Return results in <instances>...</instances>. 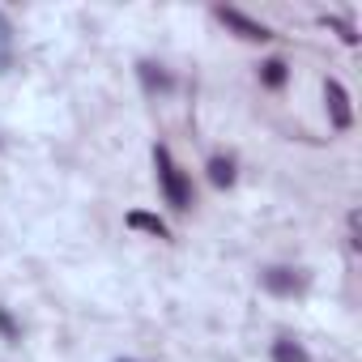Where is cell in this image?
<instances>
[{"label":"cell","mask_w":362,"mask_h":362,"mask_svg":"<svg viewBox=\"0 0 362 362\" xmlns=\"http://www.w3.org/2000/svg\"><path fill=\"white\" fill-rule=\"evenodd\" d=\"M153 162H158V179H162V192L175 209H188L192 205V184H188V175L175 166V158L166 153V145L153 149Z\"/></svg>","instance_id":"cell-1"},{"label":"cell","mask_w":362,"mask_h":362,"mask_svg":"<svg viewBox=\"0 0 362 362\" xmlns=\"http://www.w3.org/2000/svg\"><path fill=\"white\" fill-rule=\"evenodd\" d=\"M218 18L230 26V30H239V39H252V43H264V39H273V30L264 26V22H252L247 13H239V9H218Z\"/></svg>","instance_id":"cell-2"},{"label":"cell","mask_w":362,"mask_h":362,"mask_svg":"<svg viewBox=\"0 0 362 362\" xmlns=\"http://www.w3.org/2000/svg\"><path fill=\"white\" fill-rule=\"evenodd\" d=\"M324 103H328L332 124L345 132V128L354 124V111H349V94H345V86H341V81H328V86H324Z\"/></svg>","instance_id":"cell-3"},{"label":"cell","mask_w":362,"mask_h":362,"mask_svg":"<svg viewBox=\"0 0 362 362\" xmlns=\"http://www.w3.org/2000/svg\"><path fill=\"white\" fill-rule=\"evenodd\" d=\"M260 281H264V290H269V294H298V290L307 286V277H303V273H294V269H264V273H260Z\"/></svg>","instance_id":"cell-4"},{"label":"cell","mask_w":362,"mask_h":362,"mask_svg":"<svg viewBox=\"0 0 362 362\" xmlns=\"http://www.w3.org/2000/svg\"><path fill=\"white\" fill-rule=\"evenodd\" d=\"M128 226H132V230H145V235H153V239H166V235H170L162 218H153V214H141V209H132V214H128Z\"/></svg>","instance_id":"cell-5"},{"label":"cell","mask_w":362,"mask_h":362,"mask_svg":"<svg viewBox=\"0 0 362 362\" xmlns=\"http://www.w3.org/2000/svg\"><path fill=\"white\" fill-rule=\"evenodd\" d=\"M209 184L214 188H230L235 184V162L230 158H209Z\"/></svg>","instance_id":"cell-6"},{"label":"cell","mask_w":362,"mask_h":362,"mask_svg":"<svg viewBox=\"0 0 362 362\" xmlns=\"http://www.w3.org/2000/svg\"><path fill=\"white\" fill-rule=\"evenodd\" d=\"M260 81H264L269 90H281V86H286V60H277V56L264 60V64H260Z\"/></svg>","instance_id":"cell-7"},{"label":"cell","mask_w":362,"mask_h":362,"mask_svg":"<svg viewBox=\"0 0 362 362\" xmlns=\"http://www.w3.org/2000/svg\"><path fill=\"white\" fill-rule=\"evenodd\" d=\"M273 362H307V349L294 341H273Z\"/></svg>","instance_id":"cell-8"},{"label":"cell","mask_w":362,"mask_h":362,"mask_svg":"<svg viewBox=\"0 0 362 362\" xmlns=\"http://www.w3.org/2000/svg\"><path fill=\"white\" fill-rule=\"evenodd\" d=\"M141 81H145V90H170V77L153 64H141Z\"/></svg>","instance_id":"cell-9"},{"label":"cell","mask_w":362,"mask_h":362,"mask_svg":"<svg viewBox=\"0 0 362 362\" xmlns=\"http://www.w3.org/2000/svg\"><path fill=\"white\" fill-rule=\"evenodd\" d=\"M0 337H5V341H18V324H13V315H9L5 307H0Z\"/></svg>","instance_id":"cell-10"},{"label":"cell","mask_w":362,"mask_h":362,"mask_svg":"<svg viewBox=\"0 0 362 362\" xmlns=\"http://www.w3.org/2000/svg\"><path fill=\"white\" fill-rule=\"evenodd\" d=\"M328 26H332V30H337V35H341V39H345L349 47L358 43V35H354V26H349V22H341V18H328Z\"/></svg>","instance_id":"cell-11"},{"label":"cell","mask_w":362,"mask_h":362,"mask_svg":"<svg viewBox=\"0 0 362 362\" xmlns=\"http://www.w3.org/2000/svg\"><path fill=\"white\" fill-rule=\"evenodd\" d=\"M349 247H354V252L362 247V239H358V214H349Z\"/></svg>","instance_id":"cell-12"}]
</instances>
